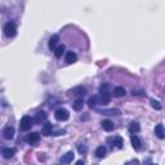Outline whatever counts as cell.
<instances>
[{
	"mask_svg": "<svg viewBox=\"0 0 165 165\" xmlns=\"http://www.w3.org/2000/svg\"><path fill=\"white\" fill-rule=\"evenodd\" d=\"M99 94H101V103H110L111 101V93H110V85L108 84H103L99 89Z\"/></svg>",
	"mask_w": 165,
	"mask_h": 165,
	"instance_id": "cell-1",
	"label": "cell"
},
{
	"mask_svg": "<svg viewBox=\"0 0 165 165\" xmlns=\"http://www.w3.org/2000/svg\"><path fill=\"white\" fill-rule=\"evenodd\" d=\"M4 32L8 37H14L17 35V27L13 22H8L5 26H4Z\"/></svg>",
	"mask_w": 165,
	"mask_h": 165,
	"instance_id": "cell-2",
	"label": "cell"
},
{
	"mask_svg": "<svg viewBox=\"0 0 165 165\" xmlns=\"http://www.w3.org/2000/svg\"><path fill=\"white\" fill-rule=\"evenodd\" d=\"M54 118L58 121H66L67 119L70 118V114H69V111H67L66 108H58L54 112Z\"/></svg>",
	"mask_w": 165,
	"mask_h": 165,
	"instance_id": "cell-3",
	"label": "cell"
},
{
	"mask_svg": "<svg viewBox=\"0 0 165 165\" xmlns=\"http://www.w3.org/2000/svg\"><path fill=\"white\" fill-rule=\"evenodd\" d=\"M32 119L30 118V116H23V118L21 119V124H19V127H21L22 130H28L31 128V125H32Z\"/></svg>",
	"mask_w": 165,
	"mask_h": 165,
	"instance_id": "cell-4",
	"label": "cell"
},
{
	"mask_svg": "<svg viewBox=\"0 0 165 165\" xmlns=\"http://www.w3.org/2000/svg\"><path fill=\"white\" fill-rule=\"evenodd\" d=\"M95 111L102 115H120L121 114V111L118 108H98V107H95Z\"/></svg>",
	"mask_w": 165,
	"mask_h": 165,
	"instance_id": "cell-5",
	"label": "cell"
},
{
	"mask_svg": "<svg viewBox=\"0 0 165 165\" xmlns=\"http://www.w3.org/2000/svg\"><path fill=\"white\" fill-rule=\"evenodd\" d=\"M74 156H75V155H74V152H72V151H69L67 154H65L63 156L61 157V165H69L72 160H74Z\"/></svg>",
	"mask_w": 165,
	"mask_h": 165,
	"instance_id": "cell-6",
	"label": "cell"
},
{
	"mask_svg": "<svg viewBox=\"0 0 165 165\" xmlns=\"http://www.w3.org/2000/svg\"><path fill=\"white\" fill-rule=\"evenodd\" d=\"M39 139H40V134L36 133V132L30 133V134L27 135V138H26V141H27V142L30 143V144H35V143H37Z\"/></svg>",
	"mask_w": 165,
	"mask_h": 165,
	"instance_id": "cell-7",
	"label": "cell"
},
{
	"mask_svg": "<svg viewBox=\"0 0 165 165\" xmlns=\"http://www.w3.org/2000/svg\"><path fill=\"white\" fill-rule=\"evenodd\" d=\"M108 142H112L116 148H123V144H124L123 138L119 137V135H116V137H114V138H108ZM114 144H112V146H114Z\"/></svg>",
	"mask_w": 165,
	"mask_h": 165,
	"instance_id": "cell-8",
	"label": "cell"
},
{
	"mask_svg": "<svg viewBox=\"0 0 165 165\" xmlns=\"http://www.w3.org/2000/svg\"><path fill=\"white\" fill-rule=\"evenodd\" d=\"M155 134H156L160 139L165 138V130H164V125L163 124H157L156 127H155Z\"/></svg>",
	"mask_w": 165,
	"mask_h": 165,
	"instance_id": "cell-9",
	"label": "cell"
},
{
	"mask_svg": "<svg viewBox=\"0 0 165 165\" xmlns=\"http://www.w3.org/2000/svg\"><path fill=\"white\" fill-rule=\"evenodd\" d=\"M52 130H53V125L50 123H47L43 125V128H41V133L43 135H45V137H48V135H50L52 134Z\"/></svg>",
	"mask_w": 165,
	"mask_h": 165,
	"instance_id": "cell-10",
	"label": "cell"
},
{
	"mask_svg": "<svg viewBox=\"0 0 165 165\" xmlns=\"http://www.w3.org/2000/svg\"><path fill=\"white\" fill-rule=\"evenodd\" d=\"M14 154H16V150L14 148H11V147H7V148H3V151H2V155L5 159H11L14 156Z\"/></svg>",
	"mask_w": 165,
	"mask_h": 165,
	"instance_id": "cell-11",
	"label": "cell"
},
{
	"mask_svg": "<svg viewBox=\"0 0 165 165\" xmlns=\"http://www.w3.org/2000/svg\"><path fill=\"white\" fill-rule=\"evenodd\" d=\"M77 61V56L75 52H67L66 53V62L67 63H75V62Z\"/></svg>",
	"mask_w": 165,
	"mask_h": 165,
	"instance_id": "cell-12",
	"label": "cell"
},
{
	"mask_svg": "<svg viewBox=\"0 0 165 165\" xmlns=\"http://www.w3.org/2000/svg\"><path fill=\"white\" fill-rule=\"evenodd\" d=\"M132 146L134 150H137V151H139L141 147H142V142H141V139L137 137V135H132Z\"/></svg>",
	"mask_w": 165,
	"mask_h": 165,
	"instance_id": "cell-13",
	"label": "cell"
},
{
	"mask_svg": "<svg viewBox=\"0 0 165 165\" xmlns=\"http://www.w3.org/2000/svg\"><path fill=\"white\" fill-rule=\"evenodd\" d=\"M3 134H4V138L5 139H12L14 137V128L13 127H7L5 129H4Z\"/></svg>",
	"mask_w": 165,
	"mask_h": 165,
	"instance_id": "cell-14",
	"label": "cell"
},
{
	"mask_svg": "<svg viewBox=\"0 0 165 165\" xmlns=\"http://www.w3.org/2000/svg\"><path fill=\"white\" fill-rule=\"evenodd\" d=\"M102 128H103L105 130H106V132H111V130H114V123H112V121H110V120H103V121H102Z\"/></svg>",
	"mask_w": 165,
	"mask_h": 165,
	"instance_id": "cell-15",
	"label": "cell"
},
{
	"mask_svg": "<svg viewBox=\"0 0 165 165\" xmlns=\"http://www.w3.org/2000/svg\"><path fill=\"white\" fill-rule=\"evenodd\" d=\"M45 119H47V114L44 111H40V112H37V115L35 116V119H32V121L35 124H40L41 121H44Z\"/></svg>",
	"mask_w": 165,
	"mask_h": 165,
	"instance_id": "cell-16",
	"label": "cell"
},
{
	"mask_svg": "<svg viewBox=\"0 0 165 165\" xmlns=\"http://www.w3.org/2000/svg\"><path fill=\"white\" fill-rule=\"evenodd\" d=\"M99 102H101V101H99L98 97H97V95H92L90 98L88 99V106H89L90 108H95L97 105H98Z\"/></svg>",
	"mask_w": 165,
	"mask_h": 165,
	"instance_id": "cell-17",
	"label": "cell"
},
{
	"mask_svg": "<svg viewBox=\"0 0 165 165\" xmlns=\"http://www.w3.org/2000/svg\"><path fill=\"white\" fill-rule=\"evenodd\" d=\"M58 41H60V37H58V35H53V36L49 39V43H48V45H49L50 49H56L57 45H58Z\"/></svg>",
	"mask_w": 165,
	"mask_h": 165,
	"instance_id": "cell-18",
	"label": "cell"
},
{
	"mask_svg": "<svg viewBox=\"0 0 165 165\" xmlns=\"http://www.w3.org/2000/svg\"><path fill=\"white\" fill-rule=\"evenodd\" d=\"M125 94H127V92H125V89L123 86H116L114 89V95L118 97V98H121V97H124Z\"/></svg>",
	"mask_w": 165,
	"mask_h": 165,
	"instance_id": "cell-19",
	"label": "cell"
},
{
	"mask_svg": "<svg viewBox=\"0 0 165 165\" xmlns=\"http://www.w3.org/2000/svg\"><path fill=\"white\" fill-rule=\"evenodd\" d=\"M106 152H107V150H106L105 146H99L98 148L95 150V156L98 159H103L106 156Z\"/></svg>",
	"mask_w": 165,
	"mask_h": 165,
	"instance_id": "cell-20",
	"label": "cell"
},
{
	"mask_svg": "<svg viewBox=\"0 0 165 165\" xmlns=\"http://www.w3.org/2000/svg\"><path fill=\"white\" fill-rule=\"evenodd\" d=\"M71 93L75 94V95H85L86 89L84 88V86H76V88H74L71 90Z\"/></svg>",
	"mask_w": 165,
	"mask_h": 165,
	"instance_id": "cell-21",
	"label": "cell"
},
{
	"mask_svg": "<svg viewBox=\"0 0 165 165\" xmlns=\"http://www.w3.org/2000/svg\"><path fill=\"white\" fill-rule=\"evenodd\" d=\"M82 106H84V102H82V98H77L75 99V102L72 103V107H74L75 111H81Z\"/></svg>",
	"mask_w": 165,
	"mask_h": 165,
	"instance_id": "cell-22",
	"label": "cell"
},
{
	"mask_svg": "<svg viewBox=\"0 0 165 165\" xmlns=\"http://www.w3.org/2000/svg\"><path fill=\"white\" fill-rule=\"evenodd\" d=\"M65 49H66L65 44H60V45H57V48L54 49V56H56L57 58H60V57L65 53Z\"/></svg>",
	"mask_w": 165,
	"mask_h": 165,
	"instance_id": "cell-23",
	"label": "cell"
},
{
	"mask_svg": "<svg viewBox=\"0 0 165 165\" xmlns=\"http://www.w3.org/2000/svg\"><path fill=\"white\" fill-rule=\"evenodd\" d=\"M141 130V127H139V124L138 123H132L130 124V127H129V132L132 133V134H137L138 132Z\"/></svg>",
	"mask_w": 165,
	"mask_h": 165,
	"instance_id": "cell-24",
	"label": "cell"
},
{
	"mask_svg": "<svg viewBox=\"0 0 165 165\" xmlns=\"http://www.w3.org/2000/svg\"><path fill=\"white\" fill-rule=\"evenodd\" d=\"M151 106L155 108V110H161V105H160L159 101H155V99H151Z\"/></svg>",
	"mask_w": 165,
	"mask_h": 165,
	"instance_id": "cell-25",
	"label": "cell"
},
{
	"mask_svg": "<svg viewBox=\"0 0 165 165\" xmlns=\"http://www.w3.org/2000/svg\"><path fill=\"white\" fill-rule=\"evenodd\" d=\"M77 150H79L80 154H85L86 151H88V148H86L85 144H79V147H77Z\"/></svg>",
	"mask_w": 165,
	"mask_h": 165,
	"instance_id": "cell-26",
	"label": "cell"
},
{
	"mask_svg": "<svg viewBox=\"0 0 165 165\" xmlns=\"http://www.w3.org/2000/svg\"><path fill=\"white\" fill-rule=\"evenodd\" d=\"M75 165H84V161H82V160H77Z\"/></svg>",
	"mask_w": 165,
	"mask_h": 165,
	"instance_id": "cell-27",
	"label": "cell"
},
{
	"mask_svg": "<svg viewBox=\"0 0 165 165\" xmlns=\"http://www.w3.org/2000/svg\"><path fill=\"white\" fill-rule=\"evenodd\" d=\"M150 165H155V164H150Z\"/></svg>",
	"mask_w": 165,
	"mask_h": 165,
	"instance_id": "cell-28",
	"label": "cell"
}]
</instances>
